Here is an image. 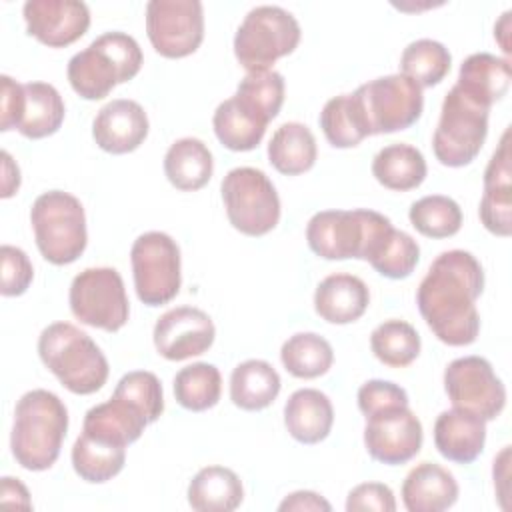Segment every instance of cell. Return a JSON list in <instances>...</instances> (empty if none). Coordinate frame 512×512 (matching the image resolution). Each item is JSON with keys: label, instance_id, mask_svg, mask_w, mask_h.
I'll return each instance as SVG.
<instances>
[{"label": "cell", "instance_id": "obj_48", "mask_svg": "<svg viewBox=\"0 0 512 512\" xmlns=\"http://www.w3.org/2000/svg\"><path fill=\"white\" fill-rule=\"evenodd\" d=\"M278 510H282V512H290V510H296V512H320V510H324V512H330L332 510V506H330V502L328 500H324L320 494H316V492H312V490H298V492H292V494H288L282 502H280V506H278Z\"/></svg>", "mask_w": 512, "mask_h": 512}, {"label": "cell", "instance_id": "obj_10", "mask_svg": "<svg viewBox=\"0 0 512 512\" xmlns=\"http://www.w3.org/2000/svg\"><path fill=\"white\" fill-rule=\"evenodd\" d=\"M352 94L370 136L406 130L420 120L424 110L422 88L400 72L374 78Z\"/></svg>", "mask_w": 512, "mask_h": 512}, {"label": "cell", "instance_id": "obj_18", "mask_svg": "<svg viewBox=\"0 0 512 512\" xmlns=\"http://www.w3.org/2000/svg\"><path fill=\"white\" fill-rule=\"evenodd\" d=\"M148 128V116L136 100L116 98L98 110L92 122V138L104 152L128 154L146 140Z\"/></svg>", "mask_w": 512, "mask_h": 512}, {"label": "cell", "instance_id": "obj_41", "mask_svg": "<svg viewBox=\"0 0 512 512\" xmlns=\"http://www.w3.org/2000/svg\"><path fill=\"white\" fill-rule=\"evenodd\" d=\"M114 396L138 408L150 424L156 422L164 412L162 384L158 376L148 370H132L124 374L114 388Z\"/></svg>", "mask_w": 512, "mask_h": 512}, {"label": "cell", "instance_id": "obj_40", "mask_svg": "<svg viewBox=\"0 0 512 512\" xmlns=\"http://www.w3.org/2000/svg\"><path fill=\"white\" fill-rule=\"evenodd\" d=\"M410 224L428 238L454 236L462 226V210L456 200L444 194L422 196L408 210Z\"/></svg>", "mask_w": 512, "mask_h": 512}, {"label": "cell", "instance_id": "obj_22", "mask_svg": "<svg viewBox=\"0 0 512 512\" xmlns=\"http://www.w3.org/2000/svg\"><path fill=\"white\" fill-rule=\"evenodd\" d=\"M334 424L330 398L316 388H300L284 404V426L300 444L322 442Z\"/></svg>", "mask_w": 512, "mask_h": 512}, {"label": "cell", "instance_id": "obj_23", "mask_svg": "<svg viewBox=\"0 0 512 512\" xmlns=\"http://www.w3.org/2000/svg\"><path fill=\"white\" fill-rule=\"evenodd\" d=\"M148 424L150 422L138 408L112 394L108 402L96 404L86 412L82 432L126 448L142 436Z\"/></svg>", "mask_w": 512, "mask_h": 512}, {"label": "cell", "instance_id": "obj_4", "mask_svg": "<svg viewBox=\"0 0 512 512\" xmlns=\"http://www.w3.org/2000/svg\"><path fill=\"white\" fill-rule=\"evenodd\" d=\"M38 354L44 366L72 394H94L108 380V360L100 346L78 326L54 322L40 332Z\"/></svg>", "mask_w": 512, "mask_h": 512}, {"label": "cell", "instance_id": "obj_26", "mask_svg": "<svg viewBox=\"0 0 512 512\" xmlns=\"http://www.w3.org/2000/svg\"><path fill=\"white\" fill-rule=\"evenodd\" d=\"M214 172V160L208 146L192 136L170 144L164 156V174L168 182L182 190L194 192L208 184Z\"/></svg>", "mask_w": 512, "mask_h": 512}, {"label": "cell", "instance_id": "obj_12", "mask_svg": "<svg viewBox=\"0 0 512 512\" xmlns=\"http://www.w3.org/2000/svg\"><path fill=\"white\" fill-rule=\"evenodd\" d=\"M70 310L86 326L118 332L130 316L124 280L116 268H86L70 284Z\"/></svg>", "mask_w": 512, "mask_h": 512}, {"label": "cell", "instance_id": "obj_9", "mask_svg": "<svg viewBox=\"0 0 512 512\" xmlns=\"http://www.w3.org/2000/svg\"><path fill=\"white\" fill-rule=\"evenodd\" d=\"M230 224L246 236H264L280 220V198L272 180L258 168H232L220 184Z\"/></svg>", "mask_w": 512, "mask_h": 512}, {"label": "cell", "instance_id": "obj_21", "mask_svg": "<svg viewBox=\"0 0 512 512\" xmlns=\"http://www.w3.org/2000/svg\"><path fill=\"white\" fill-rule=\"evenodd\" d=\"M370 304L366 282L354 274L336 272L326 276L314 292L316 314L330 324H350L362 318Z\"/></svg>", "mask_w": 512, "mask_h": 512}, {"label": "cell", "instance_id": "obj_33", "mask_svg": "<svg viewBox=\"0 0 512 512\" xmlns=\"http://www.w3.org/2000/svg\"><path fill=\"white\" fill-rule=\"evenodd\" d=\"M280 360L292 376L310 380L330 370L334 350L324 336L316 332H298L282 344Z\"/></svg>", "mask_w": 512, "mask_h": 512}, {"label": "cell", "instance_id": "obj_8", "mask_svg": "<svg viewBox=\"0 0 512 512\" xmlns=\"http://www.w3.org/2000/svg\"><path fill=\"white\" fill-rule=\"evenodd\" d=\"M300 24L282 6L262 4L252 8L234 34V56L248 72L270 66L294 52L300 42Z\"/></svg>", "mask_w": 512, "mask_h": 512}, {"label": "cell", "instance_id": "obj_1", "mask_svg": "<svg viewBox=\"0 0 512 512\" xmlns=\"http://www.w3.org/2000/svg\"><path fill=\"white\" fill-rule=\"evenodd\" d=\"M484 290L480 260L466 250H446L434 258L416 290V304L434 336L448 346H468L478 338L476 300Z\"/></svg>", "mask_w": 512, "mask_h": 512}, {"label": "cell", "instance_id": "obj_6", "mask_svg": "<svg viewBox=\"0 0 512 512\" xmlns=\"http://www.w3.org/2000/svg\"><path fill=\"white\" fill-rule=\"evenodd\" d=\"M30 224L44 260L54 266L72 264L88 244L82 202L64 190L40 194L30 208Z\"/></svg>", "mask_w": 512, "mask_h": 512}, {"label": "cell", "instance_id": "obj_5", "mask_svg": "<svg viewBox=\"0 0 512 512\" xmlns=\"http://www.w3.org/2000/svg\"><path fill=\"white\" fill-rule=\"evenodd\" d=\"M390 226V218L368 208L322 210L308 220L306 240L310 250L324 260H368Z\"/></svg>", "mask_w": 512, "mask_h": 512}, {"label": "cell", "instance_id": "obj_7", "mask_svg": "<svg viewBox=\"0 0 512 512\" xmlns=\"http://www.w3.org/2000/svg\"><path fill=\"white\" fill-rule=\"evenodd\" d=\"M488 114L490 106L454 84L444 96L440 120L432 136L436 160L450 168L470 164L486 142Z\"/></svg>", "mask_w": 512, "mask_h": 512}, {"label": "cell", "instance_id": "obj_38", "mask_svg": "<svg viewBox=\"0 0 512 512\" xmlns=\"http://www.w3.org/2000/svg\"><path fill=\"white\" fill-rule=\"evenodd\" d=\"M420 334L404 320H384L370 334V348L374 356L390 368H404L420 354Z\"/></svg>", "mask_w": 512, "mask_h": 512}, {"label": "cell", "instance_id": "obj_50", "mask_svg": "<svg viewBox=\"0 0 512 512\" xmlns=\"http://www.w3.org/2000/svg\"><path fill=\"white\" fill-rule=\"evenodd\" d=\"M0 156H2V192H0V196L10 198L20 188V168L6 150H2Z\"/></svg>", "mask_w": 512, "mask_h": 512}, {"label": "cell", "instance_id": "obj_31", "mask_svg": "<svg viewBox=\"0 0 512 512\" xmlns=\"http://www.w3.org/2000/svg\"><path fill=\"white\" fill-rule=\"evenodd\" d=\"M124 462H126L124 446L104 442L86 432H82L72 446L74 472L90 484H102L112 480L116 474H120V470L124 468Z\"/></svg>", "mask_w": 512, "mask_h": 512}, {"label": "cell", "instance_id": "obj_19", "mask_svg": "<svg viewBox=\"0 0 512 512\" xmlns=\"http://www.w3.org/2000/svg\"><path fill=\"white\" fill-rule=\"evenodd\" d=\"M486 444V422L466 410L452 408L438 414L434 422V446L450 462H474Z\"/></svg>", "mask_w": 512, "mask_h": 512}, {"label": "cell", "instance_id": "obj_42", "mask_svg": "<svg viewBox=\"0 0 512 512\" xmlns=\"http://www.w3.org/2000/svg\"><path fill=\"white\" fill-rule=\"evenodd\" d=\"M480 220L494 236L512 234V188H484L480 208Z\"/></svg>", "mask_w": 512, "mask_h": 512}, {"label": "cell", "instance_id": "obj_20", "mask_svg": "<svg viewBox=\"0 0 512 512\" xmlns=\"http://www.w3.org/2000/svg\"><path fill=\"white\" fill-rule=\"evenodd\" d=\"M400 494L408 512H442L458 500V482L444 466L420 462L406 474Z\"/></svg>", "mask_w": 512, "mask_h": 512}, {"label": "cell", "instance_id": "obj_11", "mask_svg": "<svg viewBox=\"0 0 512 512\" xmlns=\"http://www.w3.org/2000/svg\"><path fill=\"white\" fill-rule=\"evenodd\" d=\"M134 288L146 306L168 304L180 290V248L166 232L140 234L130 248Z\"/></svg>", "mask_w": 512, "mask_h": 512}, {"label": "cell", "instance_id": "obj_51", "mask_svg": "<svg viewBox=\"0 0 512 512\" xmlns=\"http://www.w3.org/2000/svg\"><path fill=\"white\" fill-rule=\"evenodd\" d=\"M510 10H506L504 14H502V18L498 20V24L494 26V38L498 40V44L502 46V50L506 52V54H510V42H508V30H510Z\"/></svg>", "mask_w": 512, "mask_h": 512}, {"label": "cell", "instance_id": "obj_28", "mask_svg": "<svg viewBox=\"0 0 512 512\" xmlns=\"http://www.w3.org/2000/svg\"><path fill=\"white\" fill-rule=\"evenodd\" d=\"M318 156L316 138L302 122H286L276 128L268 142L270 164L286 176L308 172Z\"/></svg>", "mask_w": 512, "mask_h": 512}, {"label": "cell", "instance_id": "obj_3", "mask_svg": "<svg viewBox=\"0 0 512 512\" xmlns=\"http://www.w3.org/2000/svg\"><path fill=\"white\" fill-rule=\"evenodd\" d=\"M138 42L120 30L104 32L68 62V82L84 100H102L114 86L132 80L142 68Z\"/></svg>", "mask_w": 512, "mask_h": 512}, {"label": "cell", "instance_id": "obj_15", "mask_svg": "<svg viewBox=\"0 0 512 512\" xmlns=\"http://www.w3.org/2000/svg\"><path fill=\"white\" fill-rule=\"evenodd\" d=\"M422 422L410 406H396L366 418V452L388 466L410 462L422 448Z\"/></svg>", "mask_w": 512, "mask_h": 512}, {"label": "cell", "instance_id": "obj_47", "mask_svg": "<svg viewBox=\"0 0 512 512\" xmlns=\"http://www.w3.org/2000/svg\"><path fill=\"white\" fill-rule=\"evenodd\" d=\"M508 140H510V130H506L502 134V140L484 170V188H512L510 142Z\"/></svg>", "mask_w": 512, "mask_h": 512}, {"label": "cell", "instance_id": "obj_2", "mask_svg": "<svg viewBox=\"0 0 512 512\" xmlns=\"http://www.w3.org/2000/svg\"><path fill=\"white\" fill-rule=\"evenodd\" d=\"M66 432L68 410L64 402L54 392L30 390L20 396L14 408L12 456L26 470H48L60 456Z\"/></svg>", "mask_w": 512, "mask_h": 512}, {"label": "cell", "instance_id": "obj_46", "mask_svg": "<svg viewBox=\"0 0 512 512\" xmlns=\"http://www.w3.org/2000/svg\"><path fill=\"white\" fill-rule=\"evenodd\" d=\"M0 130L8 132L12 128H18L22 122V114H24V84H18L14 78H10L8 74L0 76Z\"/></svg>", "mask_w": 512, "mask_h": 512}, {"label": "cell", "instance_id": "obj_24", "mask_svg": "<svg viewBox=\"0 0 512 512\" xmlns=\"http://www.w3.org/2000/svg\"><path fill=\"white\" fill-rule=\"evenodd\" d=\"M242 500V480L226 466H206L188 484V504L198 512H232Z\"/></svg>", "mask_w": 512, "mask_h": 512}, {"label": "cell", "instance_id": "obj_35", "mask_svg": "<svg viewBox=\"0 0 512 512\" xmlns=\"http://www.w3.org/2000/svg\"><path fill=\"white\" fill-rule=\"evenodd\" d=\"M212 126L220 144L234 152L254 150L266 132V124L248 114L234 96L218 104L214 110Z\"/></svg>", "mask_w": 512, "mask_h": 512}, {"label": "cell", "instance_id": "obj_13", "mask_svg": "<svg viewBox=\"0 0 512 512\" xmlns=\"http://www.w3.org/2000/svg\"><path fill=\"white\" fill-rule=\"evenodd\" d=\"M444 390L452 408L472 412L484 422L496 420L506 406V388L482 356L452 360L444 370Z\"/></svg>", "mask_w": 512, "mask_h": 512}, {"label": "cell", "instance_id": "obj_39", "mask_svg": "<svg viewBox=\"0 0 512 512\" xmlns=\"http://www.w3.org/2000/svg\"><path fill=\"white\" fill-rule=\"evenodd\" d=\"M418 260H420L418 242L404 230H396L392 226L378 240L376 248L372 250L366 262H370V266L384 278L402 280L414 272Z\"/></svg>", "mask_w": 512, "mask_h": 512}, {"label": "cell", "instance_id": "obj_49", "mask_svg": "<svg viewBox=\"0 0 512 512\" xmlns=\"http://www.w3.org/2000/svg\"><path fill=\"white\" fill-rule=\"evenodd\" d=\"M0 502L4 506H16L24 510L32 508L28 488L18 478H12V476H4L0 482Z\"/></svg>", "mask_w": 512, "mask_h": 512}, {"label": "cell", "instance_id": "obj_29", "mask_svg": "<svg viewBox=\"0 0 512 512\" xmlns=\"http://www.w3.org/2000/svg\"><path fill=\"white\" fill-rule=\"evenodd\" d=\"M428 166L424 154L410 144H388L372 160L374 178L388 190L406 192L418 188L426 178Z\"/></svg>", "mask_w": 512, "mask_h": 512}, {"label": "cell", "instance_id": "obj_30", "mask_svg": "<svg viewBox=\"0 0 512 512\" xmlns=\"http://www.w3.org/2000/svg\"><path fill=\"white\" fill-rule=\"evenodd\" d=\"M24 96V114L16 130L30 140H40L58 132L66 114L60 92L48 82H28L24 84Z\"/></svg>", "mask_w": 512, "mask_h": 512}, {"label": "cell", "instance_id": "obj_34", "mask_svg": "<svg viewBox=\"0 0 512 512\" xmlns=\"http://www.w3.org/2000/svg\"><path fill=\"white\" fill-rule=\"evenodd\" d=\"M222 394V376L214 364L194 362L174 376V398L190 412L214 408Z\"/></svg>", "mask_w": 512, "mask_h": 512}, {"label": "cell", "instance_id": "obj_44", "mask_svg": "<svg viewBox=\"0 0 512 512\" xmlns=\"http://www.w3.org/2000/svg\"><path fill=\"white\" fill-rule=\"evenodd\" d=\"M396 406H408V394L390 380H368L358 388V408L364 418Z\"/></svg>", "mask_w": 512, "mask_h": 512}, {"label": "cell", "instance_id": "obj_17", "mask_svg": "<svg viewBox=\"0 0 512 512\" xmlns=\"http://www.w3.org/2000/svg\"><path fill=\"white\" fill-rule=\"evenodd\" d=\"M22 14L28 34L48 48L74 44L90 26V10L80 0H28Z\"/></svg>", "mask_w": 512, "mask_h": 512}, {"label": "cell", "instance_id": "obj_43", "mask_svg": "<svg viewBox=\"0 0 512 512\" xmlns=\"http://www.w3.org/2000/svg\"><path fill=\"white\" fill-rule=\"evenodd\" d=\"M0 260H2V282H0L2 296L24 294L34 278V268L26 252L18 246L4 244L0 248Z\"/></svg>", "mask_w": 512, "mask_h": 512}, {"label": "cell", "instance_id": "obj_45", "mask_svg": "<svg viewBox=\"0 0 512 512\" xmlns=\"http://www.w3.org/2000/svg\"><path fill=\"white\" fill-rule=\"evenodd\" d=\"M346 510L348 512H366V510L394 512L396 510L394 492L390 490V486L382 482H362L348 492Z\"/></svg>", "mask_w": 512, "mask_h": 512}, {"label": "cell", "instance_id": "obj_36", "mask_svg": "<svg viewBox=\"0 0 512 512\" xmlns=\"http://www.w3.org/2000/svg\"><path fill=\"white\" fill-rule=\"evenodd\" d=\"M320 128L334 148H354L370 136L354 94L330 98L320 112Z\"/></svg>", "mask_w": 512, "mask_h": 512}, {"label": "cell", "instance_id": "obj_37", "mask_svg": "<svg viewBox=\"0 0 512 512\" xmlns=\"http://www.w3.org/2000/svg\"><path fill=\"white\" fill-rule=\"evenodd\" d=\"M452 56L448 48L432 38L410 42L400 56V74L414 80L420 88L440 84L450 72Z\"/></svg>", "mask_w": 512, "mask_h": 512}, {"label": "cell", "instance_id": "obj_14", "mask_svg": "<svg viewBox=\"0 0 512 512\" xmlns=\"http://www.w3.org/2000/svg\"><path fill=\"white\" fill-rule=\"evenodd\" d=\"M146 34L164 58H184L198 50L204 38V8L200 0H150L146 4Z\"/></svg>", "mask_w": 512, "mask_h": 512}, {"label": "cell", "instance_id": "obj_25", "mask_svg": "<svg viewBox=\"0 0 512 512\" xmlns=\"http://www.w3.org/2000/svg\"><path fill=\"white\" fill-rule=\"evenodd\" d=\"M510 78L512 68L506 58L488 52H476L460 64L456 84L482 104L492 106L506 96Z\"/></svg>", "mask_w": 512, "mask_h": 512}, {"label": "cell", "instance_id": "obj_16", "mask_svg": "<svg viewBox=\"0 0 512 512\" xmlns=\"http://www.w3.org/2000/svg\"><path fill=\"white\" fill-rule=\"evenodd\" d=\"M212 318L196 306H178L164 312L154 324V346L166 360L180 362L204 354L214 344Z\"/></svg>", "mask_w": 512, "mask_h": 512}, {"label": "cell", "instance_id": "obj_27", "mask_svg": "<svg viewBox=\"0 0 512 512\" xmlns=\"http://www.w3.org/2000/svg\"><path fill=\"white\" fill-rule=\"evenodd\" d=\"M282 380L276 368L266 360H244L230 376V400L234 406L256 412L268 408L280 394Z\"/></svg>", "mask_w": 512, "mask_h": 512}, {"label": "cell", "instance_id": "obj_32", "mask_svg": "<svg viewBox=\"0 0 512 512\" xmlns=\"http://www.w3.org/2000/svg\"><path fill=\"white\" fill-rule=\"evenodd\" d=\"M236 102L268 126L284 104V76L276 70L248 72L236 86Z\"/></svg>", "mask_w": 512, "mask_h": 512}]
</instances>
